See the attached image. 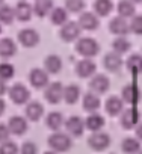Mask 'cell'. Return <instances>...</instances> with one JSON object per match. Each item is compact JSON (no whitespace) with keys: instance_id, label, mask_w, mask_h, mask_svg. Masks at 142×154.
<instances>
[{"instance_id":"obj_24","label":"cell","mask_w":142,"mask_h":154,"mask_svg":"<svg viewBox=\"0 0 142 154\" xmlns=\"http://www.w3.org/2000/svg\"><path fill=\"white\" fill-rule=\"evenodd\" d=\"M85 121V127L88 128V130H91L92 133L94 131H100L103 127H104V124H106V121H104V118L100 115V113H89L88 115V118L86 119H83Z\"/></svg>"},{"instance_id":"obj_26","label":"cell","mask_w":142,"mask_h":154,"mask_svg":"<svg viewBox=\"0 0 142 154\" xmlns=\"http://www.w3.org/2000/svg\"><path fill=\"white\" fill-rule=\"evenodd\" d=\"M100 106H101V101H100L98 95H95V94H92V92L85 94V97H83V109H85L86 112L95 113V112L100 109Z\"/></svg>"},{"instance_id":"obj_16","label":"cell","mask_w":142,"mask_h":154,"mask_svg":"<svg viewBox=\"0 0 142 154\" xmlns=\"http://www.w3.org/2000/svg\"><path fill=\"white\" fill-rule=\"evenodd\" d=\"M32 5L26 0H20L14 8V17L20 21H29L32 18Z\"/></svg>"},{"instance_id":"obj_39","label":"cell","mask_w":142,"mask_h":154,"mask_svg":"<svg viewBox=\"0 0 142 154\" xmlns=\"http://www.w3.org/2000/svg\"><path fill=\"white\" fill-rule=\"evenodd\" d=\"M18 151H20V154H38V146L35 145V142L27 140L21 145V148Z\"/></svg>"},{"instance_id":"obj_19","label":"cell","mask_w":142,"mask_h":154,"mask_svg":"<svg viewBox=\"0 0 142 154\" xmlns=\"http://www.w3.org/2000/svg\"><path fill=\"white\" fill-rule=\"evenodd\" d=\"M104 109H106V112H107L110 116H118V115H121V112L124 110V103H122L121 97L113 95V97H109V98L106 100Z\"/></svg>"},{"instance_id":"obj_47","label":"cell","mask_w":142,"mask_h":154,"mask_svg":"<svg viewBox=\"0 0 142 154\" xmlns=\"http://www.w3.org/2000/svg\"><path fill=\"white\" fill-rule=\"evenodd\" d=\"M35 2H36V0H35Z\"/></svg>"},{"instance_id":"obj_30","label":"cell","mask_w":142,"mask_h":154,"mask_svg":"<svg viewBox=\"0 0 142 154\" xmlns=\"http://www.w3.org/2000/svg\"><path fill=\"white\" fill-rule=\"evenodd\" d=\"M125 66H127V69H128L133 75H139V74H140V69H142V56H140L139 53L131 54V56L127 59Z\"/></svg>"},{"instance_id":"obj_18","label":"cell","mask_w":142,"mask_h":154,"mask_svg":"<svg viewBox=\"0 0 142 154\" xmlns=\"http://www.w3.org/2000/svg\"><path fill=\"white\" fill-rule=\"evenodd\" d=\"M82 95V91H80V86L79 85H74V83H71V85H66L63 86V92H62V100H65L68 104H74L79 101Z\"/></svg>"},{"instance_id":"obj_13","label":"cell","mask_w":142,"mask_h":154,"mask_svg":"<svg viewBox=\"0 0 142 154\" xmlns=\"http://www.w3.org/2000/svg\"><path fill=\"white\" fill-rule=\"evenodd\" d=\"M97 71V65L92 59H82L77 62L76 65V74L82 79H88V77H92Z\"/></svg>"},{"instance_id":"obj_3","label":"cell","mask_w":142,"mask_h":154,"mask_svg":"<svg viewBox=\"0 0 142 154\" xmlns=\"http://www.w3.org/2000/svg\"><path fill=\"white\" fill-rule=\"evenodd\" d=\"M88 145L94 151H104L110 146V136L106 131H94L88 137Z\"/></svg>"},{"instance_id":"obj_25","label":"cell","mask_w":142,"mask_h":154,"mask_svg":"<svg viewBox=\"0 0 142 154\" xmlns=\"http://www.w3.org/2000/svg\"><path fill=\"white\" fill-rule=\"evenodd\" d=\"M51 9H53V0H36L32 6V12L39 18L48 15Z\"/></svg>"},{"instance_id":"obj_7","label":"cell","mask_w":142,"mask_h":154,"mask_svg":"<svg viewBox=\"0 0 142 154\" xmlns=\"http://www.w3.org/2000/svg\"><path fill=\"white\" fill-rule=\"evenodd\" d=\"M62 92L63 86L60 82H51L44 88V97L50 104H57L62 101Z\"/></svg>"},{"instance_id":"obj_42","label":"cell","mask_w":142,"mask_h":154,"mask_svg":"<svg viewBox=\"0 0 142 154\" xmlns=\"http://www.w3.org/2000/svg\"><path fill=\"white\" fill-rule=\"evenodd\" d=\"M5 110H6V103H5L3 98H0V116L5 113Z\"/></svg>"},{"instance_id":"obj_27","label":"cell","mask_w":142,"mask_h":154,"mask_svg":"<svg viewBox=\"0 0 142 154\" xmlns=\"http://www.w3.org/2000/svg\"><path fill=\"white\" fill-rule=\"evenodd\" d=\"M113 9L112 0H95L94 2V14L97 17H107Z\"/></svg>"},{"instance_id":"obj_29","label":"cell","mask_w":142,"mask_h":154,"mask_svg":"<svg viewBox=\"0 0 142 154\" xmlns=\"http://www.w3.org/2000/svg\"><path fill=\"white\" fill-rule=\"evenodd\" d=\"M45 122H47V127H48L50 130H53V131H59V130L62 128L65 119H63V115H62L60 112H50V113L47 115Z\"/></svg>"},{"instance_id":"obj_36","label":"cell","mask_w":142,"mask_h":154,"mask_svg":"<svg viewBox=\"0 0 142 154\" xmlns=\"http://www.w3.org/2000/svg\"><path fill=\"white\" fill-rule=\"evenodd\" d=\"M15 74V66L9 62H0V80L8 82Z\"/></svg>"},{"instance_id":"obj_17","label":"cell","mask_w":142,"mask_h":154,"mask_svg":"<svg viewBox=\"0 0 142 154\" xmlns=\"http://www.w3.org/2000/svg\"><path fill=\"white\" fill-rule=\"evenodd\" d=\"M109 30L116 35V36H125L130 30H128V23L125 18H121V17H113L110 21H109Z\"/></svg>"},{"instance_id":"obj_31","label":"cell","mask_w":142,"mask_h":154,"mask_svg":"<svg viewBox=\"0 0 142 154\" xmlns=\"http://www.w3.org/2000/svg\"><path fill=\"white\" fill-rule=\"evenodd\" d=\"M48 15H50L51 24H54V26H62L68 21V12L63 8H53Z\"/></svg>"},{"instance_id":"obj_38","label":"cell","mask_w":142,"mask_h":154,"mask_svg":"<svg viewBox=\"0 0 142 154\" xmlns=\"http://www.w3.org/2000/svg\"><path fill=\"white\" fill-rule=\"evenodd\" d=\"M0 154H18V146L12 140H6L0 143Z\"/></svg>"},{"instance_id":"obj_21","label":"cell","mask_w":142,"mask_h":154,"mask_svg":"<svg viewBox=\"0 0 142 154\" xmlns=\"http://www.w3.org/2000/svg\"><path fill=\"white\" fill-rule=\"evenodd\" d=\"M24 113H26V118L29 121L35 122L44 115V106L39 101H29L26 109H24Z\"/></svg>"},{"instance_id":"obj_23","label":"cell","mask_w":142,"mask_h":154,"mask_svg":"<svg viewBox=\"0 0 142 154\" xmlns=\"http://www.w3.org/2000/svg\"><path fill=\"white\" fill-rule=\"evenodd\" d=\"M62 69V59L57 54H48L44 60V71L47 74H57Z\"/></svg>"},{"instance_id":"obj_5","label":"cell","mask_w":142,"mask_h":154,"mask_svg":"<svg viewBox=\"0 0 142 154\" xmlns=\"http://www.w3.org/2000/svg\"><path fill=\"white\" fill-rule=\"evenodd\" d=\"M89 88H91V92L95 94V95L104 94L110 88V80L106 74H97L95 72L89 80Z\"/></svg>"},{"instance_id":"obj_28","label":"cell","mask_w":142,"mask_h":154,"mask_svg":"<svg viewBox=\"0 0 142 154\" xmlns=\"http://www.w3.org/2000/svg\"><path fill=\"white\" fill-rule=\"evenodd\" d=\"M116 11H118V17L127 20V18L134 15L136 8H134V5L130 2V0H119L118 6H116Z\"/></svg>"},{"instance_id":"obj_45","label":"cell","mask_w":142,"mask_h":154,"mask_svg":"<svg viewBox=\"0 0 142 154\" xmlns=\"http://www.w3.org/2000/svg\"><path fill=\"white\" fill-rule=\"evenodd\" d=\"M3 2H5V0H0V6H2V5H3Z\"/></svg>"},{"instance_id":"obj_40","label":"cell","mask_w":142,"mask_h":154,"mask_svg":"<svg viewBox=\"0 0 142 154\" xmlns=\"http://www.w3.org/2000/svg\"><path fill=\"white\" fill-rule=\"evenodd\" d=\"M9 136H11V133L8 130V125L6 124H0V143L9 140Z\"/></svg>"},{"instance_id":"obj_48","label":"cell","mask_w":142,"mask_h":154,"mask_svg":"<svg viewBox=\"0 0 142 154\" xmlns=\"http://www.w3.org/2000/svg\"><path fill=\"white\" fill-rule=\"evenodd\" d=\"M137 154H139V152H137Z\"/></svg>"},{"instance_id":"obj_20","label":"cell","mask_w":142,"mask_h":154,"mask_svg":"<svg viewBox=\"0 0 142 154\" xmlns=\"http://www.w3.org/2000/svg\"><path fill=\"white\" fill-rule=\"evenodd\" d=\"M17 53V44L12 38H2L0 39V57L3 59H9L12 56H15Z\"/></svg>"},{"instance_id":"obj_15","label":"cell","mask_w":142,"mask_h":154,"mask_svg":"<svg viewBox=\"0 0 142 154\" xmlns=\"http://www.w3.org/2000/svg\"><path fill=\"white\" fill-rule=\"evenodd\" d=\"M6 125H8L9 133L15 136H21L27 131V119L23 116H12Z\"/></svg>"},{"instance_id":"obj_4","label":"cell","mask_w":142,"mask_h":154,"mask_svg":"<svg viewBox=\"0 0 142 154\" xmlns=\"http://www.w3.org/2000/svg\"><path fill=\"white\" fill-rule=\"evenodd\" d=\"M80 32H82V29L79 27L77 21H66L65 24L60 26L59 35H60V39L62 41L73 42V41H76V39L80 38Z\"/></svg>"},{"instance_id":"obj_35","label":"cell","mask_w":142,"mask_h":154,"mask_svg":"<svg viewBox=\"0 0 142 154\" xmlns=\"http://www.w3.org/2000/svg\"><path fill=\"white\" fill-rule=\"evenodd\" d=\"M86 3L85 0H65V11L66 12H73V14H82L85 9Z\"/></svg>"},{"instance_id":"obj_10","label":"cell","mask_w":142,"mask_h":154,"mask_svg":"<svg viewBox=\"0 0 142 154\" xmlns=\"http://www.w3.org/2000/svg\"><path fill=\"white\" fill-rule=\"evenodd\" d=\"M121 95H122L121 97L122 103H127V104H131V106H134V104H137L140 101V89L134 83L125 85L122 88V94Z\"/></svg>"},{"instance_id":"obj_41","label":"cell","mask_w":142,"mask_h":154,"mask_svg":"<svg viewBox=\"0 0 142 154\" xmlns=\"http://www.w3.org/2000/svg\"><path fill=\"white\" fill-rule=\"evenodd\" d=\"M6 91H8V88H6V82L0 80V98H2V95H3Z\"/></svg>"},{"instance_id":"obj_2","label":"cell","mask_w":142,"mask_h":154,"mask_svg":"<svg viewBox=\"0 0 142 154\" xmlns=\"http://www.w3.org/2000/svg\"><path fill=\"white\" fill-rule=\"evenodd\" d=\"M76 51L83 56L85 59H91L94 56L98 54L100 51V45L98 42L91 38V36H83V38H79L77 39V44H76Z\"/></svg>"},{"instance_id":"obj_34","label":"cell","mask_w":142,"mask_h":154,"mask_svg":"<svg viewBox=\"0 0 142 154\" xmlns=\"http://www.w3.org/2000/svg\"><path fill=\"white\" fill-rule=\"evenodd\" d=\"M15 20L14 17V8L9 5H2L0 6V24H12Z\"/></svg>"},{"instance_id":"obj_1","label":"cell","mask_w":142,"mask_h":154,"mask_svg":"<svg viewBox=\"0 0 142 154\" xmlns=\"http://www.w3.org/2000/svg\"><path fill=\"white\" fill-rule=\"evenodd\" d=\"M48 146H50V151H54V152H65L71 148L73 145V140H71V136H68L66 133L63 131H54L48 136Z\"/></svg>"},{"instance_id":"obj_11","label":"cell","mask_w":142,"mask_h":154,"mask_svg":"<svg viewBox=\"0 0 142 154\" xmlns=\"http://www.w3.org/2000/svg\"><path fill=\"white\" fill-rule=\"evenodd\" d=\"M18 41H20L21 45H24L27 48H32V47L39 44V33L35 29H30V27L23 29V30L18 32Z\"/></svg>"},{"instance_id":"obj_8","label":"cell","mask_w":142,"mask_h":154,"mask_svg":"<svg viewBox=\"0 0 142 154\" xmlns=\"http://www.w3.org/2000/svg\"><path fill=\"white\" fill-rule=\"evenodd\" d=\"M30 92L23 83H15L9 88V98L15 104H26L29 101Z\"/></svg>"},{"instance_id":"obj_44","label":"cell","mask_w":142,"mask_h":154,"mask_svg":"<svg viewBox=\"0 0 142 154\" xmlns=\"http://www.w3.org/2000/svg\"><path fill=\"white\" fill-rule=\"evenodd\" d=\"M44 154H57V152H54V151H45Z\"/></svg>"},{"instance_id":"obj_43","label":"cell","mask_w":142,"mask_h":154,"mask_svg":"<svg viewBox=\"0 0 142 154\" xmlns=\"http://www.w3.org/2000/svg\"><path fill=\"white\" fill-rule=\"evenodd\" d=\"M130 2H131V3H133V5H136V3H137V5H139V3H140V2H142V0H130Z\"/></svg>"},{"instance_id":"obj_33","label":"cell","mask_w":142,"mask_h":154,"mask_svg":"<svg viewBox=\"0 0 142 154\" xmlns=\"http://www.w3.org/2000/svg\"><path fill=\"white\" fill-rule=\"evenodd\" d=\"M121 148L125 154H137L140 149V140L134 137H125L121 143Z\"/></svg>"},{"instance_id":"obj_46","label":"cell","mask_w":142,"mask_h":154,"mask_svg":"<svg viewBox=\"0 0 142 154\" xmlns=\"http://www.w3.org/2000/svg\"><path fill=\"white\" fill-rule=\"evenodd\" d=\"M0 33H2V24H0Z\"/></svg>"},{"instance_id":"obj_14","label":"cell","mask_w":142,"mask_h":154,"mask_svg":"<svg viewBox=\"0 0 142 154\" xmlns=\"http://www.w3.org/2000/svg\"><path fill=\"white\" fill-rule=\"evenodd\" d=\"M79 27L82 30H95L98 29L100 26V21H98V17L94 14V12H82L80 17H79V21H77Z\"/></svg>"},{"instance_id":"obj_6","label":"cell","mask_w":142,"mask_h":154,"mask_svg":"<svg viewBox=\"0 0 142 154\" xmlns=\"http://www.w3.org/2000/svg\"><path fill=\"white\" fill-rule=\"evenodd\" d=\"M63 124H65V128H66V134L68 136L80 137L83 134V130H85V121H83V118H80L77 115H73V116H69Z\"/></svg>"},{"instance_id":"obj_32","label":"cell","mask_w":142,"mask_h":154,"mask_svg":"<svg viewBox=\"0 0 142 154\" xmlns=\"http://www.w3.org/2000/svg\"><path fill=\"white\" fill-rule=\"evenodd\" d=\"M130 47H131V44H130V41L125 38V36H116L113 41H112V48H113V53H116V54H124V53H127L128 50H130Z\"/></svg>"},{"instance_id":"obj_22","label":"cell","mask_w":142,"mask_h":154,"mask_svg":"<svg viewBox=\"0 0 142 154\" xmlns=\"http://www.w3.org/2000/svg\"><path fill=\"white\" fill-rule=\"evenodd\" d=\"M122 63H124L122 57H121L119 54L113 53V51L107 53V54L104 56V59H103V65H104V68L109 69V71H113V72L119 71L121 66H122Z\"/></svg>"},{"instance_id":"obj_12","label":"cell","mask_w":142,"mask_h":154,"mask_svg":"<svg viewBox=\"0 0 142 154\" xmlns=\"http://www.w3.org/2000/svg\"><path fill=\"white\" fill-rule=\"evenodd\" d=\"M29 82H30V85H32L33 88H36V89H42V88H45V86L50 83L48 74H47L44 69H41V68H33V69L29 72Z\"/></svg>"},{"instance_id":"obj_37","label":"cell","mask_w":142,"mask_h":154,"mask_svg":"<svg viewBox=\"0 0 142 154\" xmlns=\"http://www.w3.org/2000/svg\"><path fill=\"white\" fill-rule=\"evenodd\" d=\"M128 30L133 32L134 35H140L142 33V15L140 14H134L131 17V21L128 23Z\"/></svg>"},{"instance_id":"obj_9","label":"cell","mask_w":142,"mask_h":154,"mask_svg":"<svg viewBox=\"0 0 142 154\" xmlns=\"http://www.w3.org/2000/svg\"><path fill=\"white\" fill-rule=\"evenodd\" d=\"M139 119H140V113L136 107H127L121 112V125L127 130L136 127L139 124Z\"/></svg>"}]
</instances>
